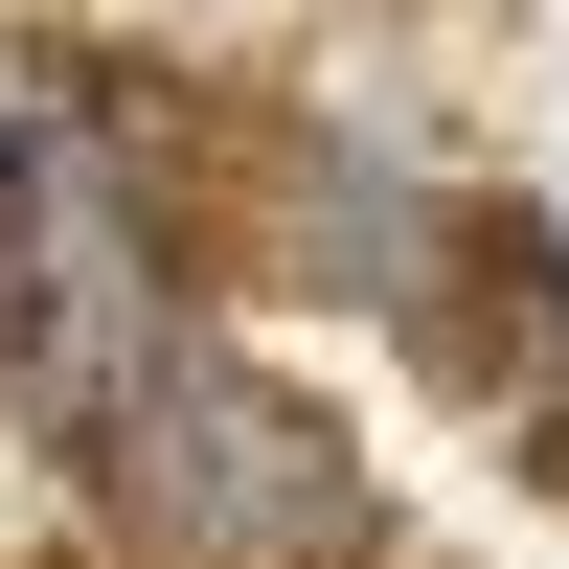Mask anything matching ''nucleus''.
Wrapping results in <instances>:
<instances>
[{
    "mask_svg": "<svg viewBox=\"0 0 569 569\" xmlns=\"http://www.w3.org/2000/svg\"><path fill=\"white\" fill-rule=\"evenodd\" d=\"M114 501H137L160 569H297V547H342V433L273 365H182L160 342V388L114 410Z\"/></svg>",
    "mask_w": 569,
    "mask_h": 569,
    "instance_id": "obj_1",
    "label": "nucleus"
}]
</instances>
